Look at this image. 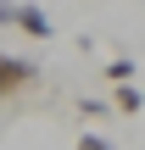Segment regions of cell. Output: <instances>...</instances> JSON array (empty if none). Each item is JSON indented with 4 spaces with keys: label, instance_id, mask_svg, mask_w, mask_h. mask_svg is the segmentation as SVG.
I'll return each mask as SVG.
<instances>
[{
    "label": "cell",
    "instance_id": "obj_1",
    "mask_svg": "<svg viewBox=\"0 0 145 150\" xmlns=\"http://www.w3.org/2000/svg\"><path fill=\"white\" fill-rule=\"evenodd\" d=\"M34 78H39V67H34V61H22V56H0V100H11V95L34 89Z\"/></svg>",
    "mask_w": 145,
    "mask_h": 150
},
{
    "label": "cell",
    "instance_id": "obj_2",
    "mask_svg": "<svg viewBox=\"0 0 145 150\" xmlns=\"http://www.w3.org/2000/svg\"><path fill=\"white\" fill-rule=\"evenodd\" d=\"M11 28H22L28 39H50L56 28H50V17L39 11V6H28V0H17V11H11Z\"/></svg>",
    "mask_w": 145,
    "mask_h": 150
},
{
    "label": "cell",
    "instance_id": "obj_3",
    "mask_svg": "<svg viewBox=\"0 0 145 150\" xmlns=\"http://www.w3.org/2000/svg\"><path fill=\"white\" fill-rule=\"evenodd\" d=\"M112 106L134 117V111H140V106H145V95H140V89H134V83H129V78H123V83H117V95H112Z\"/></svg>",
    "mask_w": 145,
    "mask_h": 150
},
{
    "label": "cell",
    "instance_id": "obj_4",
    "mask_svg": "<svg viewBox=\"0 0 145 150\" xmlns=\"http://www.w3.org/2000/svg\"><path fill=\"white\" fill-rule=\"evenodd\" d=\"M106 78H112V83H123V78H134V61H123V56H117V61H106Z\"/></svg>",
    "mask_w": 145,
    "mask_h": 150
},
{
    "label": "cell",
    "instance_id": "obj_5",
    "mask_svg": "<svg viewBox=\"0 0 145 150\" xmlns=\"http://www.w3.org/2000/svg\"><path fill=\"white\" fill-rule=\"evenodd\" d=\"M73 150H112V139H101V134H84V139H78Z\"/></svg>",
    "mask_w": 145,
    "mask_h": 150
},
{
    "label": "cell",
    "instance_id": "obj_6",
    "mask_svg": "<svg viewBox=\"0 0 145 150\" xmlns=\"http://www.w3.org/2000/svg\"><path fill=\"white\" fill-rule=\"evenodd\" d=\"M11 11H17V0H0V22L11 28Z\"/></svg>",
    "mask_w": 145,
    "mask_h": 150
}]
</instances>
